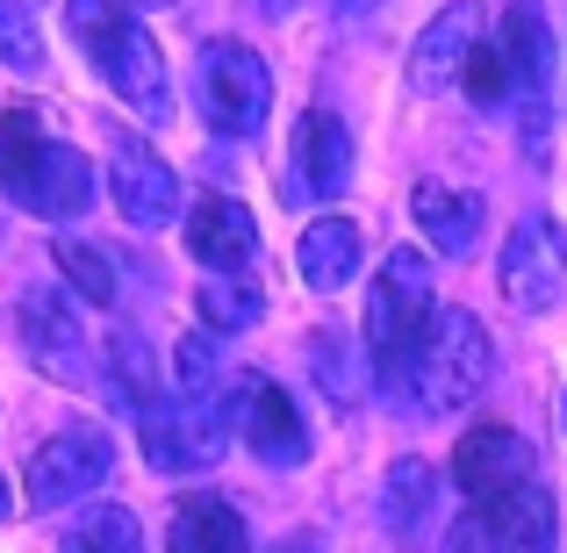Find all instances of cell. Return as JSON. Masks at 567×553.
Segmentation results:
<instances>
[{
	"instance_id": "1",
	"label": "cell",
	"mask_w": 567,
	"mask_h": 553,
	"mask_svg": "<svg viewBox=\"0 0 567 553\" xmlns=\"http://www.w3.org/2000/svg\"><path fill=\"white\" fill-rule=\"evenodd\" d=\"M488 373H496V346H488L482 317H467V309H439L431 331L416 338L395 396L410 402L416 417H460L488 388Z\"/></svg>"
},
{
	"instance_id": "2",
	"label": "cell",
	"mask_w": 567,
	"mask_h": 553,
	"mask_svg": "<svg viewBox=\"0 0 567 553\" xmlns=\"http://www.w3.org/2000/svg\"><path fill=\"white\" fill-rule=\"evenodd\" d=\"M0 187L29 208V216H86L94 208V166L72 144H58L37 123V109H8L0 115Z\"/></svg>"
},
{
	"instance_id": "3",
	"label": "cell",
	"mask_w": 567,
	"mask_h": 553,
	"mask_svg": "<svg viewBox=\"0 0 567 553\" xmlns=\"http://www.w3.org/2000/svg\"><path fill=\"white\" fill-rule=\"evenodd\" d=\"M431 317H439V288H431V259L424 252H388V266L374 274V288H367V352H374V373L388 388L402 381V367H410L416 338L431 331Z\"/></svg>"
},
{
	"instance_id": "4",
	"label": "cell",
	"mask_w": 567,
	"mask_h": 553,
	"mask_svg": "<svg viewBox=\"0 0 567 553\" xmlns=\"http://www.w3.org/2000/svg\"><path fill=\"white\" fill-rule=\"evenodd\" d=\"M194 101H202L216 137H251L266 123V109H274V72H266V58L251 43L216 37L194 58Z\"/></svg>"
},
{
	"instance_id": "5",
	"label": "cell",
	"mask_w": 567,
	"mask_h": 553,
	"mask_svg": "<svg viewBox=\"0 0 567 553\" xmlns=\"http://www.w3.org/2000/svg\"><path fill=\"white\" fill-rule=\"evenodd\" d=\"M503 58H511V109L525 130V158H546L554 137V29H546L539 0H511L503 14Z\"/></svg>"
},
{
	"instance_id": "6",
	"label": "cell",
	"mask_w": 567,
	"mask_h": 553,
	"mask_svg": "<svg viewBox=\"0 0 567 553\" xmlns=\"http://www.w3.org/2000/svg\"><path fill=\"white\" fill-rule=\"evenodd\" d=\"M115 474V446L101 424H72V431H51V439L29 453V503L37 511H65V503L94 496L101 482Z\"/></svg>"
},
{
	"instance_id": "7",
	"label": "cell",
	"mask_w": 567,
	"mask_h": 553,
	"mask_svg": "<svg viewBox=\"0 0 567 553\" xmlns=\"http://www.w3.org/2000/svg\"><path fill=\"white\" fill-rule=\"evenodd\" d=\"M86 58H94L101 80H109L115 94H123L130 109L144 115V123H166V115H173L166 58H158V37L137 22V14H123V22H109L101 37H86Z\"/></svg>"
},
{
	"instance_id": "8",
	"label": "cell",
	"mask_w": 567,
	"mask_h": 553,
	"mask_svg": "<svg viewBox=\"0 0 567 553\" xmlns=\"http://www.w3.org/2000/svg\"><path fill=\"white\" fill-rule=\"evenodd\" d=\"M230 446V417L223 402H152L144 410V460L158 474H202Z\"/></svg>"
},
{
	"instance_id": "9",
	"label": "cell",
	"mask_w": 567,
	"mask_h": 553,
	"mask_svg": "<svg viewBox=\"0 0 567 553\" xmlns=\"http://www.w3.org/2000/svg\"><path fill=\"white\" fill-rule=\"evenodd\" d=\"M560 280H567V231L554 216H525L503 245V266H496V288L511 309L539 317V309L560 303Z\"/></svg>"
},
{
	"instance_id": "10",
	"label": "cell",
	"mask_w": 567,
	"mask_h": 553,
	"mask_svg": "<svg viewBox=\"0 0 567 553\" xmlns=\"http://www.w3.org/2000/svg\"><path fill=\"white\" fill-rule=\"evenodd\" d=\"M109 194H115V208H123V223H137V231H166V223L181 216V173H173L144 137H115Z\"/></svg>"
},
{
	"instance_id": "11",
	"label": "cell",
	"mask_w": 567,
	"mask_h": 553,
	"mask_svg": "<svg viewBox=\"0 0 567 553\" xmlns=\"http://www.w3.org/2000/svg\"><path fill=\"white\" fill-rule=\"evenodd\" d=\"M488 37V14L474 8V0H453L445 14H431L424 37L410 43V86L416 94H445V86L467 80V58L482 51Z\"/></svg>"
},
{
	"instance_id": "12",
	"label": "cell",
	"mask_w": 567,
	"mask_h": 553,
	"mask_svg": "<svg viewBox=\"0 0 567 553\" xmlns=\"http://www.w3.org/2000/svg\"><path fill=\"white\" fill-rule=\"evenodd\" d=\"M237 431H245V446L266 468H302L309 460V424L280 381H259V373L237 381Z\"/></svg>"
},
{
	"instance_id": "13",
	"label": "cell",
	"mask_w": 567,
	"mask_h": 553,
	"mask_svg": "<svg viewBox=\"0 0 567 553\" xmlns=\"http://www.w3.org/2000/svg\"><path fill=\"white\" fill-rule=\"evenodd\" d=\"M352 187V130L346 115L309 109L295 130V173H288V202H338Z\"/></svg>"
},
{
	"instance_id": "14",
	"label": "cell",
	"mask_w": 567,
	"mask_h": 553,
	"mask_svg": "<svg viewBox=\"0 0 567 553\" xmlns=\"http://www.w3.org/2000/svg\"><path fill=\"white\" fill-rule=\"evenodd\" d=\"M453 482H460V496L482 511V503H496L503 489L532 482V446L517 439L511 424H474L467 439L453 446Z\"/></svg>"
},
{
	"instance_id": "15",
	"label": "cell",
	"mask_w": 567,
	"mask_h": 553,
	"mask_svg": "<svg viewBox=\"0 0 567 553\" xmlns=\"http://www.w3.org/2000/svg\"><path fill=\"white\" fill-rule=\"evenodd\" d=\"M14 331H22V346H29V360H37L51 381H86V331H80V317H72V303L65 295H43V288H29L22 303H14Z\"/></svg>"
},
{
	"instance_id": "16",
	"label": "cell",
	"mask_w": 567,
	"mask_h": 553,
	"mask_svg": "<svg viewBox=\"0 0 567 553\" xmlns=\"http://www.w3.org/2000/svg\"><path fill=\"white\" fill-rule=\"evenodd\" d=\"M187 252L208 266V274H237V266L259 252V223H251L245 202L208 194V202H194V216H187Z\"/></svg>"
},
{
	"instance_id": "17",
	"label": "cell",
	"mask_w": 567,
	"mask_h": 553,
	"mask_svg": "<svg viewBox=\"0 0 567 553\" xmlns=\"http://www.w3.org/2000/svg\"><path fill=\"white\" fill-rule=\"evenodd\" d=\"M482 525H488V540H496L503 553H554L560 511H554V496H546V482L532 474V482L503 489L496 503H482Z\"/></svg>"
},
{
	"instance_id": "18",
	"label": "cell",
	"mask_w": 567,
	"mask_h": 553,
	"mask_svg": "<svg viewBox=\"0 0 567 553\" xmlns=\"http://www.w3.org/2000/svg\"><path fill=\"white\" fill-rule=\"evenodd\" d=\"M360 259H367V237H360L352 216H317L302 231V245H295V266H302V280L317 295H338L352 274H360Z\"/></svg>"
},
{
	"instance_id": "19",
	"label": "cell",
	"mask_w": 567,
	"mask_h": 553,
	"mask_svg": "<svg viewBox=\"0 0 567 553\" xmlns=\"http://www.w3.org/2000/svg\"><path fill=\"white\" fill-rule=\"evenodd\" d=\"M166 553H251V532L223 496H187L181 511H173Z\"/></svg>"
},
{
	"instance_id": "20",
	"label": "cell",
	"mask_w": 567,
	"mask_h": 553,
	"mask_svg": "<svg viewBox=\"0 0 567 553\" xmlns=\"http://www.w3.org/2000/svg\"><path fill=\"white\" fill-rule=\"evenodd\" d=\"M410 216H416V231H424L439 252H467L474 237H482V194L424 181V187L410 194Z\"/></svg>"
},
{
	"instance_id": "21",
	"label": "cell",
	"mask_w": 567,
	"mask_h": 553,
	"mask_svg": "<svg viewBox=\"0 0 567 553\" xmlns=\"http://www.w3.org/2000/svg\"><path fill=\"white\" fill-rule=\"evenodd\" d=\"M431 511H439V474H431L424 460H395V468H388V482H381L388 532H395L402 546H416V540H424V525H431Z\"/></svg>"
},
{
	"instance_id": "22",
	"label": "cell",
	"mask_w": 567,
	"mask_h": 553,
	"mask_svg": "<svg viewBox=\"0 0 567 553\" xmlns=\"http://www.w3.org/2000/svg\"><path fill=\"white\" fill-rule=\"evenodd\" d=\"M194 309H202V324L223 338V331H251V324L266 317V295L237 274H208L202 288H194Z\"/></svg>"
},
{
	"instance_id": "23",
	"label": "cell",
	"mask_w": 567,
	"mask_h": 553,
	"mask_svg": "<svg viewBox=\"0 0 567 553\" xmlns=\"http://www.w3.org/2000/svg\"><path fill=\"white\" fill-rule=\"evenodd\" d=\"M309 373H317V388L338 402V410H352V402L367 396L360 367H352V338L346 331H309Z\"/></svg>"
},
{
	"instance_id": "24",
	"label": "cell",
	"mask_w": 567,
	"mask_h": 553,
	"mask_svg": "<svg viewBox=\"0 0 567 553\" xmlns=\"http://www.w3.org/2000/svg\"><path fill=\"white\" fill-rule=\"evenodd\" d=\"M65 553H144V525L123 511V503H101L80 525L65 532Z\"/></svg>"
},
{
	"instance_id": "25",
	"label": "cell",
	"mask_w": 567,
	"mask_h": 553,
	"mask_svg": "<svg viewBox=\"0 0 567 553\" xmlns=\"http://www.w3.org/2000/svg\"><path fill=\"white\" fill-rule=\"evenodd\" d=\"M173 388H181V402H208L223 388V360L208 338H181L173 346Z\"/></svg>"
},
{
	"instance_id": "26",
	"label": "cell",
	"mask_w": 567,
	"mask_h": 553,
	"mask_svg": "<svg viewBox=\"0 0 567 553\" xmlns=\"http://www.w3.org/2000/svg\"><path fill=\"white\" fill-rule=\"evenodd\" d=\"M58 274L72 280V288H80V303H115V266L101 259L94 245H58Z\"/></svg>"
},
{
	"instance_id": "27",
	"label": "cell",
	"mask_w": 567,
	"mask_h": 553,
	"mask_svg": "<svg viewBox=\"0 0 567 553\" xmlns=\"http://www.w3.org/2000/svg\"><path fill=\"white\" fill-rule=\"evenodd\" d=\"M460 86H467L482 109H503V101H511V58H503V37H482V51L467 58V80Z\"/></svg>"
},
{
	"instance_id": "28",
	"label": "cell",
	"mask_w": 567,
	"mask_h": 553,
	"mask_svg": "<svg viewBox=\"0 0 567 553\" xmlns=\"http://www.w3.org/2000/svg\"><path fill=\"white\" fill-rule=\"evenodd\" d=\"M0 58L14 72H43V37L29 22V8H14V0H0Z\"/></svg>"
},
{
	"instance_id": "29",
	"label": "cell",
	"mask_w": 567,
	"mask_h": 553,
	"mask_svg": "<svg viewBox=\"0 0 567 553\" xmlns=\"http://www.w3.org/2000/svg\"><path fill=\"white\" fill-rule=\"evenodd\" d=\"M123 0H65V22H72V37H101V29H109V22H123Z\"/></svg>"
},
{
	"instance_id": "30",
	"label": "cell",
	"mask_w": 567,
	"mask_h": 553,
	"mask_svg": "<svg viewBox=\"0 0 567 553\" xmlns=\"http://www.w3.org/2000/svg\"><path fill=\"white\" fill-rule=\"evenodd\" d=\"M445 553H503L496 540H488V525H482V511H467L453 532H445Z\"/></svg>"
},
{
	"instance_id": "31",
	"label": "cell",
	"mask_w": 567,
	"mask_h": 553,
	"mask_svg": "<svg viewBox=\"0 0 567 553\" xmlns=\"http://www.w3.org/2000/svg\"><path fill=\"white\" fill-rule=\"evenodd\" d=\"M251 8H259L266 22H280V14H295V0H251Z\"/></svg>"
},
{
	"instance_id": "32",
	"label": "cell",
	"mask_w": 567,
	"mask_h": 553,
	"mask_svg": "<svg viewBox=\"0 0 567 553\" xmlns=\"http://www.w3.org/2000/svg\"><path fill=\"white\" fill-rule=\"evenodd\" d=\"M274 553H317V540H288V546H274Z\"/></svg>"
},
{
	"instance_id": "33",
	"label": "cell",
	"mask_w": 567,
	"mask_h": 553,
	"mask_svg": "<svg viewBox=\"0 0 567 553\" xmlns=\"http://www.w3.org/2000/svg\"><path fill=\"white\" fill-rule=\"evenodd\" d=\"M0 518H8V482H0Z\"/></svg>"
},
{
	"instance_id": "34",
	"label": "cell",
	"mask_w": 567,
	"mask_h": 553,
	"mask_svg": "<svg viewBox=\"0 0 567 553\" xmlns=\"http://www.w3.org/2000/svg\"><path fill=\"white\" fill-rule=\"evenodd\" d=\"M560 424H567V388H560Z\"/></svg>"
}]
</instances>
